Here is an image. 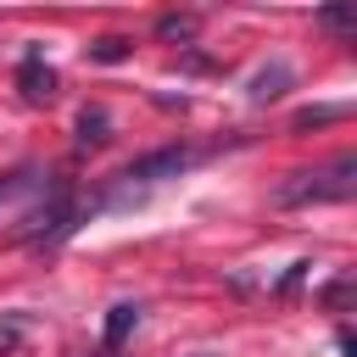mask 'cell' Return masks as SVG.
<instances>
[{
  "label": "cell",
  "instance_id": "1",
  "mask_svg": "<svg viewBox=\"0 0 357 357\" xmlns=\"http://www.w3.org/2000/svg\"><path fill=\"white\" fill-rule=\"evenodd\" d=\"M351 184H357V156H340V162H335V167H324V173H296V178L279 190V201H284V206L346 201V195H351Z\"/></svg>",
  "mask_w": 357,
  "mask_h": 357
},
{
  "label": "cell",
  "instance_id": "2",
  "mask_svg": "<svg viewBox=\"0 0 357 357\" xmlns=\"http://www.w3.org/2000/svg\"><path fill=\"white\" fill-rule=\"evenodd\" d=\"M190 167V151L184 145H162V151H151V156H134L117 178L123 184H162V178H178Z\"/></svg>",
  "mask_w": 357,
  "mask_h": 357
},
{
  "label": "cell",
  "instance_id": "3",
  "mask_svg": "<svg viewBox=\"0 0 357 357\" xmlns=\"http://www.w3.org/2000/svg\"><path fill=\"white\" fill-rule=\"evenodd\" d=\"M67 229H73V195H67V190H56V195H50V201L28 218L22 240H33V245H56Z\"/></svg>",
  "mask_w": 357,
  "mask_h": 357
},
{
  "label": "cell",
  "instance_id": "4",
  "mask_svg": "<svg viewBox=\"0 0 357 357\" xmlns=\"http://www.w3.org/2000/svg\"><path fill=\"white\" fill-rule=\"evenodd\" d=\"M17 89H22V100H33V106H50V100H56V73H50L39 56H28V61L17 67Z\"/></svg>",
  "mask_w": 357,
  "mask_h": 357
},
{
  "label": "cell",
  "instance_id": "5",
  "mask_svg": "<svg viewBox=\"0 0 357 357\" xmlns=\"http://www.w3.org/2000/svg\"><path fill=\"white\" fill-rule=\"evenodd\" d=\"M134 329H139V307H134V301H117V307L106 312V357H117Z\"/></svg>",
  "mask_w": 357,
  "mask_h": 357
},
{
  "label": "cell",
  "instance_id": "6",
  "mask_svg": "<svg viewBox=\"0 0 357 357\" xmlns=\"http://www.w3.org/2000/svg\"><path fill=\"white\" fill-rule=\"evenodd\" d=\"M106 139H112L106 106H84V112H78V145H106Z\"/></svg>",
  "mask_w": 357,
  "mask_h": 357
},
{
  "label": "cell",
  "instance_id": "7",
  "mask_svg": "<svg viewBox=\"0 0 357 357\" xmlns=\"http://www.w3.org/2000/svg\"><path fill=\"white\" fill-rule=\"evenodd\" d=\"M201 33V22L190 17V11H167V17H156V39H178V45H190Z\"/></svg>",
  "mask_w": 357,
  "mask_h": 357
},
{
  "label": "cell",
  "instance_id": "8",
  "mask_svg": "<svg viewBox=\"0 0 357 357\" xmlns=\"http://www.w3.org/2000/svg\"><path fill=\"white\" fill-rule=\"evenodd\" d=\"M284 84H290V67L273 61V67H262V73L251 78V100H273V95H284Z\"/></svg>",
  "mask_w": 357,
  "mask_h": 357
},
{
  "label": "cell",
  "instance_id": "9",
  "mask_svg": "<svg viewBox=\"0 0 357 357\" xmlns=\"http://www.w3.org/2000/svg\"><path fill=\"white\" fill-rule=\"evenodd\" d=\"M134 50V39H123V33H106V39H95L89 45V61H123Z\"/></svg>",
  "mask_w": 357,
  "mask_h": 357
},
{
  "label": "cell",
  "instance_id": "10",
  "mask_svg": "<svg viewBox=\"0 0 357 357\" xmlns=\"http://www.w3.org/2000/svg\"><path fill=\"white\" fill-rule=\"evenodd\" d=\"M335 117H346V106H307V112H296V134H301V128H324V123H335Z\"/></svg>",
  "mask_w": 357,
  "mask_h": 357
},
{
  "label": "cell",
  "instance_id": "11",
  "mask_svg": "<svg viewBox=\"0 0 357 357\" xmlns=\"http://www.w3.org/2000/svg\"><path fill=\"white\" fill-rule=\"evenodd\" d=\"M318 22H324V28H335V33H351V28H357V17H351L346 6H324V11H318Z\"/></svg>",
  "mask_w": 357,
  "mask_h": 357
},
{
  "label": "cell",
  "instance_id": "12",
  "mask_svg": "<svg viewBox=\"0 0 357 357\" xmlns=\"http://www.w3.org/2000/svg\"><path fill=\"white\" fill-rule=\"evenodd\" d=\"M17 346H22V324L17 318H0V357H11Z\"/></svg>",
  "mask_w": 357,
  "mask_h": 357
},
{
  "label": "cell",
  "instance_id": "13",
  "mask_svg": "<svg viewBox=\"0 0 357 357\" xmlns=\"http://www.w3.org/2000/svg\"><path fill=\"white\" fill-rule=\"evenodd\" d=\"M17 178H22V173H17ZM17 178H0V201H6L11 190H17Z\"/></svg>",
  "mask_w": 357,
  "mask_h": 357
}]
</instances>
